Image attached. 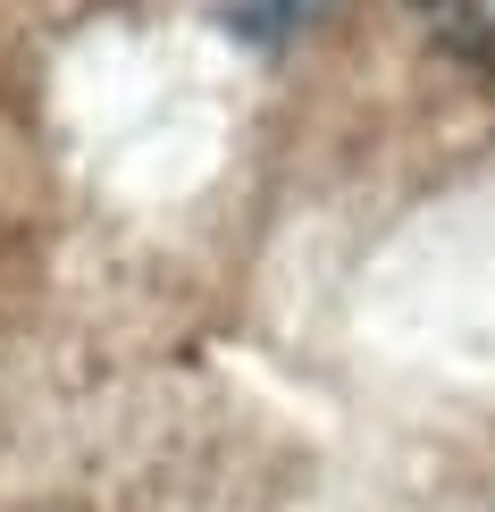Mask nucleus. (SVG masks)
Instances as JSON below:
<instances>
[{
	"instance_id": "f257e3e1",
	"label": "nucleus",
	"mask_w": 495,
	"mask_h": 512,
	"mask_svg": "<svg viewBox=\"0 0 495 512\" xmlns=\"http://www.w3.org/2000/svg\"><path fill=\"white\" fill-rule=\"evenodd\" d=\"M420 9V26L445 42V51H462V59H487L495 68V0H412Z\"/></svg>"
}]
</instances>
